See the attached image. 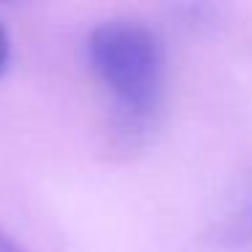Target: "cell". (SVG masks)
Listing matches in <instances>:
<instances>
[{
    "mask_svg": "<svg viewBox=\"0 0 252 252\" xmlns=\"http://www.w3.org/2000/svg\"><path fill=\"white\" fill-rule=\"evenodd\" d=\"M8 63H11V38L3 28H0V73H6Z\"/></svg>",
    "mask_w": 252,
    "mask_h": 252,
    "instance_id": "cell-2",
    "label": "cell"
},
{
    "mask_svg": "<svg viewBox=\"0 0 252 252\" xmlns=\"http://www.w3.org/2000/svg\"><path fill=\"white\" fill-rule=\"evenodd\" d=\"M0 252H22V250H19V247L14 244L6 233H0Z\"/></svg>",
    "mask_w": 252,
    "mask_h": 252,
    "instance_id": "cell-3",
    "label": "cell"
},
{
    "mask_svg": "<svg viewBox=\"0 0 252 252\" xmlns=\"http://www.w3.org/2000/svg\"><path fill=\"white\" fill-rule=\"evenodd\" d=\"M87 57L111 98L133 117L155 111L163 93V49L138 22H103L90 33Z\"/></svg>",
    "mask_w": 252,
    "mask_h": 252,
    "instance_id": "cell-1",
    "label": "cell"
},
{
    "mask_svg": "<svg viewBox=\"0 0 252 252\" xmlns=\"http://www.w3.org/2000/svg\"><path fill=\"white\" fill-rule=\"evenodd\" d=\"M0 3H11V0H0Z\"/></svg>",
    "mask_w": 252,
    "mask_h": 252,
    "instance_id": "cell-4",
    "label": "cell"
}]
</instances>
